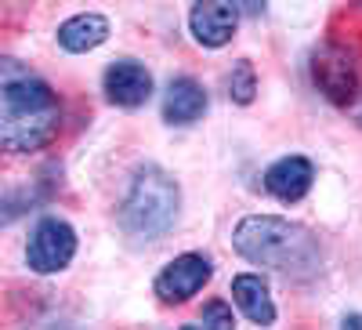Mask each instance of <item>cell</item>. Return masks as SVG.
<instances>
[{"instance_id":"1","label":"cell","mask_w":362,"mask_h":330,"mask_svg":"<svg viewBox=\"0 0 362 330\" xmlns=\"http://www.w3.org/2000/svg\"><path fill=\"white\" fill-rule=\"evenodd\" d=\"M58 120L62 109L51 87L18 58L0 55V149L4 153L44 149L58 131Z\"/></svg>"},{"instance_id":"2","label":"cell","mask_w":362,"mask_h":330,"mask_svg":"<svg viewBox=\"0 0 362 330\" xmlns=\"http://www.w3.org/2000/svg\"><path fill=\"white\" fill-rule=\"evenodd\" d=\"M232 244L247 261L264 265L286 280H312L319 276V265H322L319 239L305 225H297L290 218H276V215L243 218L235 225Z\"/></svg>"},{"instance_id":"3","label":"cell","mask_w":362,"mask_h":330,"mask_svg":"<svg viewBox=\"0 0 362 330\" xmlns=\"http://www.w3.org/2000/svg\"><path fill=\"white\" fill-rule=\"evenodd\" d=\"M177 203H181V193H177L174 178L160 167H145V171H138L124 207H119V225L131 236L156 239L174 225Z\"/></svg>"},{"instance_id":"4","label":"cell","mask_w":362,"mask_h":330,"mask_svg":"<svg viewBox=\"0 0 362 330\" xmlns=\"http://www.w3.org/2000/svg\"><path fill=\"white\" fill-rule=\"evenodd\" d=\"M76 254V232L69 222L62 218H44L33 236H29V247H25V261L33 273H62V268L73 261Z\"/></svg>"},{"instance_id":"5","label":"cell","mask_w":362,"mask_h":330,"mask_svg":"<svg viewBox=\"0 0 362 330\" xmlns=\"http://www.w3.org/2000/svg\"><path fill=\"white\" fill-rule=\"evenodd\" d=\"M210 261L203 254H181L174 258L163 273L156 276V294H160V302L167 305H181V302H189L192 294H199L210 280Z\"/></svg>"},{"instance_id":"6","label":"cell","mask_w":362,"mask_h":330,"mask_svg":"<svg viewBox=\"0 0 362 330\" xmlns=\"http://www.w3.org/2000/svg\"><path fill=\"white\" fill-rule=\"evenodd\" d=\"M312 76L319 84V91L337 102V106H348L355 98V87H358V73H355V62L351 55L341 51V47H322L315 51V62H312Z\"/></svg>"},{"instance_id":"7","label":"cell","mask_w":362,"mask_h":330,"mask_svg":"<svg viewBox=\"0 0 362 330\" xmlns=\"http://www.w3.org/2000/svg\"><path fill=\"white\" fill-rule=\"evenodd\" d=\"M105 95L119 109H138L153 95V73L134 58H119L105 69Z\"/></svg>"},{"instance_id":"8","label":"cell","mask_w":362,"mask_h":330,"mask_svg":"<svg viewBox=\"0 0 362 330\" xmlns=\"http://www.w3.org/2000/svg\"><path fill=\"white\" fill-rule=\"evenodd\" d=\"M235 25H239V8L235 4H196L192 15H189V29L192 37L203 44V47H221L235 37Z\"/></svg>"},{"instance_id":"9","label":"cell","mask_w":362,"mask_h":330,"mask_svg":"<svg viewBox=\"0 0 362 330\" xmlns=\"http://www.w3.org/2000/svg\"><path fill=\"white\" fill-rule=\"evenodd\" d=\"M312 178H315V167L305 157H283L264 171V189L283 203H297L312 189Z\"/></svg>"},{"instance_id":"10","label":"cell","mask_w":362,"mask_h":330,"mask_svg":"<svg viewBox=\"0 0 362 330\" xmlns=\"http://www.w3.org/2000/svg\"><path fill=\"white\" fill-rule=\"evenodd\" d=\"M206 113V91L192 80V76H177L167 87V98H163V120L174 127H189Z\"/></svg>"},{"instance_id":"11","label":"cell","mask_w":362,"mask_h":330,"mask_svg":"<svg viewBox=\"0 0 362 330\" xmlns=\"http://www.w3.org/2000/svg\"><path fill=\"white\" fill-rule=\"evenodd\" d=\"M232 297H235V305L243 309V316L257 326H272L276 323V305H272V290L261 276L254 273H243V276H235L232 280Z\"/></svg>"},{"instance_id":"12","label":"cell","mask_w":362,"mask_h":330,"mask_svg":"<svg viewBox=\"0 0 362 330\" xmlns=\"http://www.w3.org/2000/svg\"><path fill=\"white\" fill-rule=\"evenodd\" d=\"M109 37V18L105 15H95V11H83V15H73L69 22L58 25V44L73 55H83V51H95L98 44H105Z\"/></svg>"},{"instance_id":"13","label":"cell","mask_w":362,"mask_h":330,"mask_svg":"<svg viewBox=\"0 0 362 330\" xmlns=\"http://www.w3.org/2000/svg\"><path fill=\"white\" fill-rule=\"evenodd\" d=\"M228 91H232V98H235L239 106H247V102H254V91H257V80H254V66H250V62H239V66L232 69V80H228Z\"/></svg>"},{"instance_id":"14","label":"cell","mask_w":362,"mask_h":330,"mask_svg":"<svg viewBox=\"0 0 362 330\" xmlns=\"http://www.w3.org/2000/svg\"><path fill=\"white\" fill-rule=\"evenodd\" d=\"M181 330H235V323H232V312H228L225 302H210V305L203 309L199 323L181 326Z\"/></svg>"},{"instance_id":"15","label":"cell","mask_w":362,"mask_h":330,"mask_svg":"<svg viewBox=\"0 0 362 330\" xmlns=\"http://www.w3.org/2000/svg\"><path fill=\"white\" fill-rule=\"evenodd\" d=\"M341 330H362V316H348Z\"/></svg>"}]
</instances>
